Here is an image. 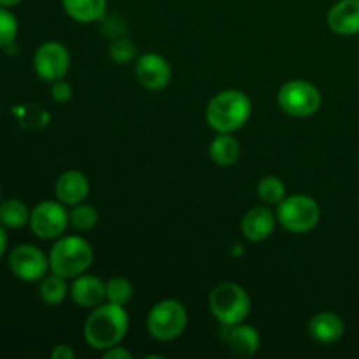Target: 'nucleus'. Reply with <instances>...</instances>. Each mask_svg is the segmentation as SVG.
I'll return each instance as SVG.
<instances>
[{"label":"nucleus","instance_id":"1","mask_svg":"<svg viewBox=\"0 0 359 359\" xmlns=\"http://www.w3.org/2000/svg\"><path fill=\"white\" fill-rule=\"evenodd\" d=\"M128 332V314L125 305L102 304L95 307L84 325V339L97 351H107L118 346Z\"/></svg>","mask_w":359,"mask_h":359},{"label":"nucleus","instance_id":"2","mask_svg":"<svg viewBox=\"0 0 359 359\" xmlns=\"http://www.w3.org/2000/svg\"><path fill=\"white\" fill-rule=\"evenodd\" d=\"M251 111V100L244 91L224 90L209 102L205 118L216 132L231 133L248 123Z\"/></svg>","mask_w":359,"mask_h":359},{"label":"nucleus","instance_id":"3","mask_svg":"<svg viewBox=\"0 0 359 359\" xmlns=\"http://www.w3.org/2000/svg\"><path fill=\"white\" fill-rule=\"evenodd\" d=\"M93 262V249L90 242L77 235L62 237L49 252V269L58 276L70 279L77 277Z\"/></svg>","mask_w":359,"mask_h":359},{"label":"nucleus","instance_id":"4","mask_svg":"<svg viewBox=\"0 0 359 359\" xmlns=\"http://www.w3.org/2000/svg\"><path fill=\"white\" fill-rule=\"evenodd\" d=\"M209 307L214 318L224 326L241 325L251 312V300L244 287L233 283H221L209 297Z\"/></svg>","mask_w":359,"mask_h":359},{"label":"nucleus","instance_id":"5","mask_svg":"<svg viewBox=\"0 0 359 359\" xmlns=\"http://www.w3.org/2000/svg\"><path fill=\"white\" fill-rule=\"evenodd\" d=\"M188 325V312L177 300H161L147 316V332L161 342H168L181 335Z\"/></svg>","mask_w":359,"mask_h":359},{"label":"nucleus","instance_id":"6","mask_svg":"<svg viewBox=\"0 0 359 359\" xmlns=\"http://www.w3.org/2000/svg\"><path fill=\"white\" fill-rule=\"evenodd\" d=\"M277 219L286 230L293 233H307L318 226L321 219V209L311 196L293 195L279 203Z\"/></svg>","mask_w":359,"mask_h":359},{"label":"nucleus","instance_id":"7","mask_svg":"<svg viewBox=\"0 0 359 359\" xmlns=\"http://www.w3.org/2000/svg\"><path fill=\"white\" fill-rule=\"evenodd\" d=\"M280 109L294 118H307L316 114L321 107V91L307 81H290L284 84L277 95Z\"/></svg>","mask_w":359,"mask_h":359},{"label":"nucleus","instance_id":"8","mask_svg":"<svg viewBox=\"0 0 359 359\" xmlns=\"http://www.w3.org/2000/svg\"><path fill=\"white\" fill-rule=\"evenodd\" d=\"M70 223V214L67 212L65 203L55 200H44L37 203L30 212V228L39 238L51 241L60 237Z\"/></svg>","mask_w":359,"mask_h":359},{"label":"nucleus","instance_id":"9","mask_svg":"<svg viewBox=\"0 0 359 359\" xmlns=\"http://www.w3.org/2000/svg\"><path fill=\"white\" fill-rule=\"evenodd\" d=\"M9 269L20 280L35 283L44 279L49 269V258L32 244H21L9 255Z\"/></svg>","mask_w":359,"mask_h":359},{"label":"nucleus","instance_id":"10","mask_svg":"<svg viewBox=\"0 0 359 359\" xmlns=\"http://www.w3.org/2000/svg\"><path fill=\"white\" fill-rule=\"evenodd\" d=\"M34 69L48 83L63 79L70 69V53L60 42H44L34 55Z\"/></svg>","mask_w":359,"mask_h":359},{"label":"nucleus","instance_id":"11","mask_svg":"<svg viewBox=\"0 0 359 359\" xmlns=\"http://www.w3.org/2000/svg\"><path fill=\"white\" fill-rule=\"evenodd\" d=\"M137 81L149 91H160L168 86L172 77L170 65L163 56L156 53H146L137 60L135 65Z\"/></svg>","mask_w":359,"mask_h":359},{"label":"nucleus","instance_id":"12","mask_svg":"<svg viewBox=\"0 0 359 359\" xmlns=\"http://www.w3.org/2000/svg\"><path fill=\"white\" fill-rule=\"evenodd\" d=\"M56 198L65 205H77L83 203L90 193L88 177L79 170H67L58 177L55 184Z\"/></svg>","mask_w":359,"mask_h":359},{"label":"nucleus","instance_id":"13","mask_svg":"<svg viewBox=\"0 0 359 359\" xmlns=\"http://www.w3.org/2000/svg\"><path fill=\"white\" fill-rule=\"evenodd\" d=\"M70 294L76 305L83 309H95L107 300L105 283L97 276H81L74 280Z\"/></svg>","mask_w":359,"mask_h":359},{"label":"nucleus","instance_id":"14","mask_svg":"<svg viewBox=\"0 0 359 359\" xmlns=\"http://www.w3.org/2000/svg\"><path fill=\"white\" fill-rule=\"evenodd\" d=\"M276 221V216L269 207H252L242 219V233L248 241L262 242L273 233Z\"/></svg>","mask_w":359,"mask_h":359},{"label":"nucleus","instance_id":"15","mask_svg":"<svg viewBox=\"0 0 359 359\" xmlns=\"http://www.w3.org/2000/svg\"><path fill=\"white\" fill-rule=\"evenodd\" d=\"M330 30L339 35L359 34V0H340L328 13Z\"/></svg>","mask_w":359,"mask_h":359},{"label":"nucleus","instance_id":"16","mask_svg":"<svg viewBox=\"0 0 359 359\" xmlns=\"http://www.w3.org/2000/svg\"><path fill=\"white\" fill-rule=\"evenodd\" d=\"M309 333L319 344H335L344 335V321L335 312H319L309 323Z\"/></svg>","mask_w":359,"mask_h":359},{"label":"nucleus","instance_id":"17","mask_svg":"<svg viewBox=\"0 0 359 359\" xmlns=\"http://www.w3.org/2000/svg\"><path fill=\"white\" fill-rule=\"evenodd\" d=\"M230 333H228L226 340L228 346H230V351L238 358H251L258 353L259 344H262V339H259V333L255 326L249 325H235L230 326Z\"/></svg>","mask_w":359,"mask_h":359},{"label":"nucleus","instance_id":"18","mask_svg":"<svg viewBox=\"0 0 359 359\" xmlns=\"http://www.w3.org/2000/svg\"><path fill=\"white\" fill-rule=\"evenodd\" d=\"M65 13L79 23H93L104 18L107 0H62Z\"/></svg>","mask_w":359,"mask_h":359},{"label":"nucleus","instance_id":"19","mask_svg":"<svg viewBox=\"0 0 359 359\" xmlns=\"http://www.w3.org/2000/svg\"><path fill=\"white\" fill-rule=\"evenodd\" d=\"M210 158L219 167H231L237 163L238 154H241V144L230 133H219L216 139L210 142L209 147Z\"/></svg>","mask_w":359,"mask_h":359},{"label":"nucleus","instance_id":"20","mask_svg":"<svg viewBox=\"0 0 359 359\" xmlns=\"http://www.w3.org/2000/svg\"><path fill=\"white\" fill-rule=\"evenodd\" d=\"M0 223L7 228H23L30 223V210L21 200L11 198L0 203Z\"/></svg>","mask_w":359,"mask_h":359},{"label":"nucleus","instance_id":"21","mask_svg":"<svg viewBox=\"0 0 359 359\" xmlns=\"http://www.w3.org/2000/svg\"><path fill=\"white\" fill-rule=\"evenodd\" d=\"M67 293H69V287H67L65 277L53 272L51 276L41 279L39 297L46 305H60L67 298Z\"/></svg>","mask_w":359,"mask_h":359},{"label":"nucleus","instance_id":"22","mask_svg":"<svg viewBox=\"0 0 359 359\" xmlns=\"http://www.w3.org/2000/svg\"><path fill=\"white\" fill-rule=\"evenodd\" d=\"M258 196L263 203L279 205L286 196V186L276 175H266L258 182Z\"/></svg>","mask_w":359,"mask_h":359},{"label":"nucleus","instance_id":"23","mask_svg":"<svg viewBox=\"0 0 359 359\" xmlns=\"http://www.w3.org/2000/svg\"><path fill=\"white\" fill-rule=\"evenodd\" d=\"M98 223V212L95 207L84 205V203H77L74 209L70 210V224L79 231H88L91 228L97 226Z\"/></svg>","mask_w":359,"mask_h":359},{"label":"nucleus","instance_id":"24","mask_svg":"<svg viewBox=\"0 0 359 359\" xmlns=\"http://www.w3.org/2000/svg\"><path fill=\"white\" fill-rule=\"evenodd\" d=\"M105 290H107V300L112 304L126 305L133 294V286L130 280L125 277H112L111 280L105 283Z\"/></svg>","mask_w":359,"mask_h":359},{"label":"nucleus","instance_id":"25","mask_svg":"<svg viewBox=\"0 0 359 359\" xmlns=\"http://www.w3.org/2000/svg\"><path fill=\"white\" fill-rule=\"evenodd\" d=\"M109 56L116 63H130L137 56V46L130 39L119 37L109 46Z\"/></svg>","mask_w":359,"mask_h":359},{"label":"nucleus","instance_id":"26","mask_svg":"<svg viewBox=\"0 0 359 359\" xmlns=\"http://www.w3.org/2000/svg\"><path fill=\"white\" fill-rule=\"evenodd\" d=\"M18 35V20L7 7L0 6V48H7Z\"/></svg>","mask_w":359,"mask_h":359},{"label":"nucleus","instance_id":"27","mask_svg":"<svg viewBox=\"0 0 359 359\" xmlns=\"http://www.w3.org/2000/svg\"><path fill=\"white\" fill-rule=\"evenodd\" d=\"M51 97L53 100L60 102V104H65V102H69L72 98V86L63 79L55 81L51 86Z\"/></svg>","mask_w":359,"mask_h":359},{"label":"nucleus","instance_id":"28","mask_svg":"<svg viewBox=\"0 0 359 359\" xmlns=\"http://www.w3.org/2000/svg\"><path fill=\"white\" fill-rule=\"evenodd\" d=\"M104 358L105 359H132V353H130V351H126L125 347L114 346V347H111V349L105 351Z\"/></svg>","mask_w":359,"mask_h":359},{"label":"nucleus","instance_id":"29","mask_svg":"<svg viewBox=\"0 0 359 359\" xmlns=\"http://www.w3.org/2000/svg\"><path fill=\"white\" fill-rule=\"evenodd\" d=\"M53 359H74L76 358V353H74L72 347L69 346H56L51 353Z\"/></svg>","mask_w":359,"mask_h":359},{"label":"nucleus","instance_id":"30","mask_svg":"<svg viewBox=\"0 0 359 359\" xmlns=\"http://www.w3.org/2000/svg\"><path fill=\"white\" fill-rule=\"evenodd\" d=\"M7 244H9V238H7L6 228H4V224L0 223V259H2L4 256H6Z\"/></svg>","mask_w":359,"mask_h":359},{"label":"nucleus","instance_id":"31","mask_svg":"<svg viewBox=\"0 0 359 359\" xmlns=\"http://www.w3.org/2000/svg\"><path fill=\"white\" fill-rule=\"evenodd\" d=\"M20 2H23V0H0V6H2V7H14V6H18Z\"/></svg>","mask_w":359,"mask_h":359},{"label":"nucleus","instance_id":"32","mask_svg":"<svg viewBox=\"0 0 359 359\" xmlns=\"http://www.w3.org/2000/svg\"><path fill=\"white\" fill-rule=\"evenodd\" d=\"M0 203H2V191H0Z\"/></svg>","mask_w":359,"mask_h":359}]
</instances>
